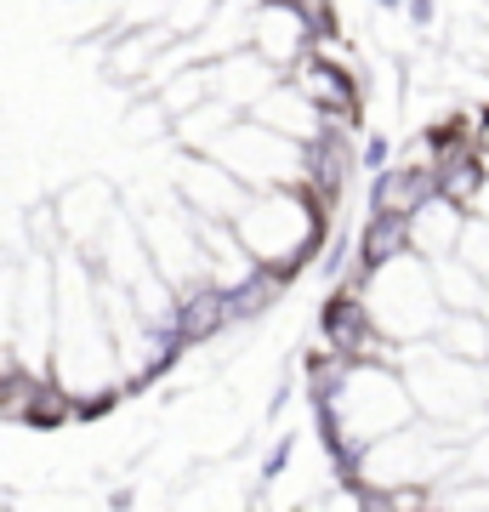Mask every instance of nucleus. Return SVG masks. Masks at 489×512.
Instances as JSON below:
<instances>
[{"label": "nucleus", "instance_id": "obj_4", "mask_svg": "<svg viewBox=\"0 0 489 512\" xmlns=\"http://www.w3.org/2000/svg\"><path fill=\"white\" fill-rule=\"evenodd\" d=\"M177 194L194 205L200 217H228V222H234L239 211L251 205L256 188L245 183L239 171H228L217 154H205V148H200V154H188V160L177 165Z\"/></svg>", "mask_w": 489, "mask_h": 512}, {"label": "nucleus", "instance_id": "obj_8", "mask_svg": "<svg viewBox=\"0 0 489 512\" xmlns=\"http://www.w3.org/2000/svg\"><path fill=\"white\" fill-rule=\"evenodd\" d=\"M433 285L444 296V308H489V279L472 268L467 256H438L433 262Z\"/></svg>", "mask_w": 489, "mask_h": 512}, {"label": "nucleus", "instance_id": "obj_7", "mask_svg": "<svg viewBox=\"0 0 489 512\" xmlns=\"http://www.w3.org/2000/svg\"><path fill=\"white\" fill-rule=\"evenodd\" d=\"M433 194H438V171L410 165V160H393L376 177V200H370V211H381V217H416Z\"/></svg>", "mask_w": 489, "mask_h": 512}, {"label": "nucleus", "instance_id": "obj_1", "mask_svg": "<svg viewBox=\"0 0 489 512\" xmlns=\"http://www.w3.org/2000/svg\"><path fill=\"white\" fill-rule=\"evenodd\" d=\"M319 416H325V444L330 456L353 473V461L370 450L376 439L399 433L421 416L410 376H399V365H381V359H347L342 376L319 393Z\"/></svg>", "mask_w": 489, "mask_h": 512}, {"label": "nucleus", "instance_id": "obj_2", "mask_svg": "<svg viewBox=\"0 0 489 512\" xmlns=\"http://www.w3.org/2000/svg\"><path fill=\"white\" fill-rule=\"evenodd\" d=\"M245 251L262 262V268H279V274H296L313 251H325L330 222L319 217V205L308 200L302 183H279V188H256L251 205L234 217Z\"/></svg>", "mask_w": 489, "mask_h": 512}, {"label": "nucleus", "instance_id": "obj_3", "mask_svg": "<svg viewBox=\"0 0 489 512\" xmlns=\"http://www.w3.org/2000/svg\"><path fill=\"white\" fill-rule=\"evenodd\" d=\"M364 302H370V319H376L393 342H433V330L444 325V296L433 285V262L416 251L393 256V262H376L370 279H364Z\"/></svg>", "mask_w": 489, "mask_h": 512}, {"label": "nucleus", "instance_id": "obj_10", "mask_svg": "<svg viewBox=\"0 0 489 512\" xmlns=\"http://www.w3.org/2000/svg\"><path fill=\"white\" fill-rule=\"evenodd\" d=\"M472 154L489 171V109H478V120H472Z\"/></svg>", "mask_w": 489, "mask_h": 512}, {"label": "nucleus", "instance_id": "obj_5", "mask_svg": "<svg viewBox=\"0 0 489 512\" xmlns=\"http://www.w3.org/2000/svg\"><path fill=\"white\" fill-rule=\"evenodd\" d=\"M313 18L296 6V0H262L256 6V23H251V52H262L273 69H290L302 52H313Z\"/></svg>", "mask_w": 489, "mask_h": 512}, {"label": "nucleus", "instance_id": "obj_9", "mask_svg": "<svg viewBox=\"0 0 489 512\" xmlns=\"http://www.w3.org/2000/svg\"><path fill=\"white\" fill-rule=\"evenodd\" d=\"M455 256H467L472 268L489 279V217H478V211H472L467 228H461V245H455Z\"/></svg>", "mask_w": 489, "mask_h": 512}, {"label": "nucleus", "instance_id": "obj_11", "mask_svg": "<svg viewBox=\"0 0 489 512\" xmlns=\"http://www.w3.org/2000/svg\"><path fill=\"white\" fill-rule=\"evenodd\" d=\"M472 211H478V217H489V177H484V188H478V200H472Z\"/></svg>", "mask_w": 489, "mask_h": 512}, {"label": "nucleus", "instance_id": "obj_6", "mask_svg": "<svg viewBox=\"0 0 489 512\" xmlns=\"http://www.w3.org/2000/svg\"><path fill=\"white\" fill-rule=\"evenodd\" d=\"M467 217H472L467 205H455L450 194H433V200H427L416 217H410V251L427 256V262H438V256H455Z\"/></svg>", "mask_w": 489, "mask_h": 512}]
</instances>
